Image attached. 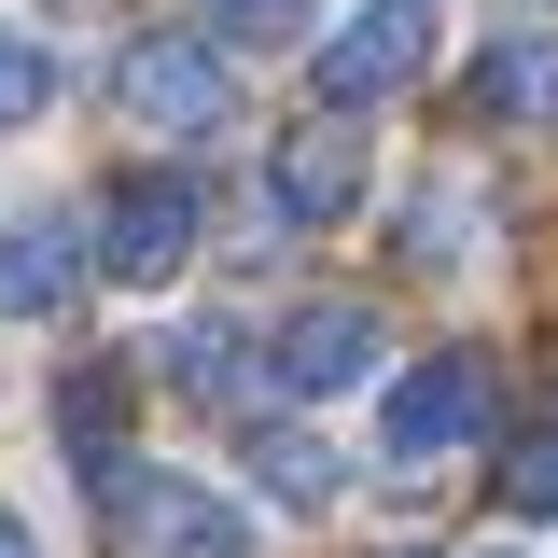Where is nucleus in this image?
Segmentation results:
<instances>
[{"label": "nucleus", "mask_w": 558, "mask_h": 558, "mask_svg": "<svg viewBox=\"0 0 558 558\" xmlns=\"http://www.w3.org/2000/svg\"><path fill=\"white\" fill-rule=\"evenodd\" d=\"M223 43H182V28H154V43H126V112L140 126H168V140H209L223 126Z\"/></svg>", "instance_id": "nucleus-5"}, {"label": "nucleus", "mask_w": 558, "mask_h": 558, "mask_svg": "<svg viewBox=\"0 0 558 558\" xmlns=\"http://www.w3.org/2000/svg\"><path fill=\"white\" fill-rule=\"evenodd\" d=\"M57 418H70V461H84V488L112 502V475H126V447H112V418H126V377H112V363H84Z\"/></svg>", "instance_id": "nucleus-10"}, {"label": "nucleus", "mask_w": 558, "mask_h": 558, "mask_svg": "<svg viewBox=\"0 0 558 558\" xmlns=\"http://www.w3.org/2000/svg\"><path fill=\"white\" fill-rule=\"evenodd\" d=\"M502 502H517V517H558V433H531V447L502 461Z\"/></svg>", "instance_id": "nucleus-14"}, {"label": "nucleus", "mask_w": 558, "mask_h": 558, "mask_svg": "<svg viewBox=\"0 0 558 558\" xmlns=\"http://www.w3.org/2000/svg\"><path fill=\"white\" fill-rule=\"evenodd\" d=\"M28 112H57V43L0 14V126H28Z\"/></svg>", "instance_id": "nucleus-11"}, {"label": "nucleus", "mask_w": 558, "mask_h": 558, "mask_svg": "<svg viewBox=\"0 0 558 558\" xmlns=\"http://www.w3.org/2000/svg\"><path fill=\"white\" fill-rule=\"evenodd\" d=\"M182 266H196V182H182V168H140V182H112V209H98V279L168 293Z\"/></svg>", "instance_id": "nucleus-1"}, {"label": "nucleus", "mask_w": 558, "mask_h": 558, "mask_svg": "<svg viewBox=\"0 0 558 558\" xmlns=\"http://www.w3.org/2000/svg\"><path fill=\"white\" fill-rule=\"evenodd\" d=\"M475 433H488V363L475 349H433V363L391 377V418H377L391 461H447V447H475Z\"/></svg>", "instance_id": "nucleus-4"}, {"label": "nucleus", "mask_w": 558, "mask_h": 558, "mask_svg": "<svg viewBox=\"0 0 558 558\" xmlns=\"http://www.w3.org/2000/svg\"><path fill=\"white\" fill-rule=\"evenodd\" d=\"M279 391H349V377H377V307H293L266 349Z\"/></svg>", "instance_id": "nucleus-8"}, {"label": "nucleus", "mask_w": 558, "mask_h": 558, "mask_svg": "<svg viewBox=\"0 0 558 558\" xmlns=\"http://www.w3.org/2000/svg\"><path fill=\"white\" fill-rule=\"evenodd\" d=\"M0 558H43V545H28V531H14V517H0Z\"/></svg>", "instance_id": "nucleus-15"}, {"label": "nucleus", "mask_w": 558, "mask_h": 558, "mask_svg": "<svg viewBox=\"0 0 558 558\" xmlns=\"http://www.w3.org/2000/svg\"><path fill=\"white\" fill-rule=\"evenodd\" d=\"M266 196L293 223H349L363 209V112H307V126L266 154Z\"/></svg>", "instance_id": "nucleus-6"}, {"label": "nucleus", "mask_w": 558, "mask_h": 558, "mask_svg": "<svg viewBox=\"0 0 558 558\" xmlns=\"http://www.w3.org/2000/svg\"><path fill=\"white\" fill-rule=\"evenodd\" d=\"M433 70V0H363L336 43H322V112H377Z\"/></svg>", "instance_id": "nucleus-3"}, {"label": "nucleus", "mask_w": 558, "mask_h": 558, "mask_svg": "<svg viewBox=\"0 0 558 558\" xmlns=\"http://www.w3.org/2000/svg\"><path fill=\"white\" fill-rule=\"evenodd\" d=\"M475 112L545 126V112H558V43H488V57H475Z\"/></svg>", "instance_id": "nucleus-9"}, {"label": "nucleus", "mask_w": 558, "mask_h": 558, "mask_svg": "<svg viewBox=\"0 0 558 558\" xmlns=\"http://www.w3.org/2000/svg\"><path fill=\"white\" fill-rule=\"evenodd\" d=\"M252 475H266L279 502H336V447H322V433H252Z\"/></svg>", "instance_id": "nucleus-12"}, {"label": "nucleus", "mask_w": 558, "mask_h": 558, "mask_svg": "<svg viewBox=\"0 0 558 558\" xmlns=\"http://www.w3.org/2000/svg\"><path fill=\"white\" fill-rule=\"evenodd\" d=\"M70 293H84V223H70V209L0 223V307H14V322H57Z\"/></svg>", "instance_id": "nucleus-7"}, {"label": "nucleus", "mask_w": 558, "mask_h": 558, "mask_svg": "<svg viewBox=\"0 0 558 558\" xmlns=\"http://www.w3.org/2000/svg\"><path fill=\"white\" fill-rule=\"evenodd\" d=\"M196 14H209V43H223V57H238V43L266 57V43H293V28H307V0H196Z\"/></svg>", "instance_id": "nucleus-13"}, {"label": "nucleus", "mask_w": 558, "mask_h": 558, "mask_svg": "<svg viewBox=\"0 0 558 558\" xmlns=\"http://www.w3.org/2000/svg\"><path fill=\"white\" fill-rule=\"evenodd\" d=\"M112 517H126L140 558H252V502H223L196 475H154V461L112 475Z\"/></svg>", "instance_id": "nucleus-2"}]
</instances>
